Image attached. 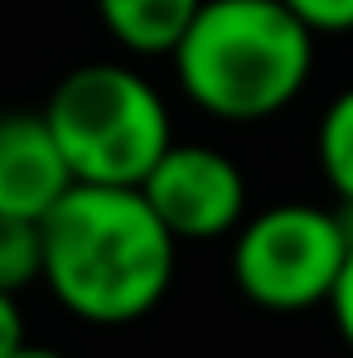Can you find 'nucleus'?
Masks as SVG:
<instances>
[{
  "instance_id": "f257e3e1",
  "label": "nucleus",
  "mask_w": 353,
  "mask_h": 358,
  "mask_svg": "<svg viewBox=\"0 0 353 358\" xmlns=\"http://www.w3.org/2000/svg\"><path fill=\"white\" fill-rule=\"evenodd\" d=\"M175 233L141 189L73 184L44 213V286L82 324L145 320L175 281Z\"/></svg>"
},
{
  "instance_id": "f03ea898",
  "label": "nucleus",
  "mask_w": 353,
  "mask_h": 358,
  "mask_svg": "<svg viewBox=\"0 0 353 358\" xmlns=\"http://www.w3.org/2000/svg\"><path fill=\"white\" fill-rule=\"evenodd\" d=\"M315 29L281 0H203L175 44L184 97L223 121L286 112L315 73Z\"/></svg>"
},
{
  "instance_id": "7ed1b4c3",
  "label": "nucleus",
  "mask_w": 353,
  "mask_h": 358,
  "mask_svg": "<svg viewBox=\"0 0 353 358\" xmlns=\"http://www.w3.org/2000/svg\"><path fill=\"white\" fill-rule=\"evenodd\" d=\"M39 112L73 170V184L136 189L175 145L165 97L126 63H82L63 73Z\"/></svg>"
},
{
  "instance_id": "20e7f679",
  "label": "nucleus",
  "mask_w": 353,
  "mask_h": 358,
  "mask_svg": "<svg viewBox=\"0 0 353 358\" xmlns=\"http://www.w3.org/2000/svg\"><path fill=\"white\" fill-rule=\"evenodd\" d=\"M353 242V218L319 203H271L237 223L233 281L237 291L276 315L324 305Z\"/></svg>"
},
{
  "instance_id": "39448f33",
  "label": "nucleus",
  "mask_w": 353,
  "mask_h": 358,
  "mask_svg": "<svg viewBox=\"0 0 353 358\" xmlns=\"http://www.w3.org/2000/svg\"><path fill=\"white\" fill-rule=\"evenodd\" d=\"M136 189L145 194L155 218L175 233V242L228 238L247 218V175L218 145L175 141Z\"/></svg>"
},
{
  "instance_id": "423d86ee",
  "label": "nucleus",
  "mask_w": 353,
  "mask_h": 358,
  "mask_svg": "<svg viewBox=\"0 0 353 358\" xmlns=\"http://www.w3.org/2000/svg\"><path fill=\"white\" fill-rule=\"evenodd\" d=\"M73 189V170L44 112H0V213L39 218Z\"/></svg>"
},
{
  "instance_id": "0eeeda50",
  "label": "nucleus",
  "mask_w": 353,
  "mask_h": 358,
  "mask_svg": "<svg viewBox=\"0 0 353 358\" xmlns=\"http://www.w3.org/2000/svg\"><path fill=\"white\" fill-rule=\"evenodd\" d=\"M199 5L203 0H97V15H102V29L126 54L170 59L189 20L199 15Z\"/></svg>"
},
{
  "instance_id": "6e6552de",
  "label": "nucleus",
  "mask_w": 353,
  "mask_h": 358,
  "mask_svg": "<svg viewBox=\"0 0 353 358\" xmlns=\"http://www.w3.org/2000/svg\"><path fill=\"white\" fill-rule=\"evenodd\" d=\"M315 155H319V170L324 184L334 189V199L353 213V87H344L315 131Z\"/></svg>"
},
{
  "instance_id": "1a4fd4ad",
  "label": "nucleus",
  "mask_w": 353,
  "mask_h": 358,
  "mask_svg": "<svg viewBox=\"0 0 353 358\" xmlns=\"http://www.w3.org/2000/svg\"><path fill=\"white\" fill-rule=\"evenodd\" d=\"M34 281H44V223L0 213V291L20 296Z\"/></svg>"
},
{
  "instance_id": "9d476101",
  "label": "nucleus",
  "mask_w": 353,
  "mask_h": 358,
  "mask_svg": "<svg viewBox=\"0 0 353 358\" xmlns=\"http://www.w3.org/2000/svg\"><path fill=\"white\" fill-rule=\"evenodd\" d=\"M291 15H300L315 34H349L353 29V0H281Z\"/></svg>"
},
{
  "instance_id": "9b49d317",
  "label": "nucleus",
  "mask_w": 353,
  "mask_h": 358,
  "mask_svg": "<svg viewBox=\"0 0 353 358\" xmlns=\"http://www.w3.org/2000/svg\"><path fill=\"white\" fill-rule=\"evenodd\" d=\"M329 315H334V329H339V339L353 349V242H349V257H344V271H339V281H334V291H329Z\"/></svg>"
},
{
  "instance_id": "f8f14e48",
  "label": "nucleus",
  "mask_w": 353,
  "mask_h": 358,
  "mask_svg": "<svg viewBox=\"0 0 353 358\" xmlns=\"http://www.w3.org/2000/svg\"><path fill=\"white\" fill-rule=\"evenodd\" d=\"M24 315H20V300L10 291H0V358H15L24 349Z\"/></svg>"
},
{
  "instance_id": "ddd939ff",
  "label": "nucleus",
  "mask_w": 353,
  "mask_h": 358,
  "mask_svg": "<svg viewBox=\"0 0 353 358\" xmlns=\"http://www.w3.org/2000/svg\"><path fill=\"white\" fill-rule=\"evenodd\" d=\"M15 358H68V354H59V349H39V344H24Z\"/></svg>"
}]
</instances>
